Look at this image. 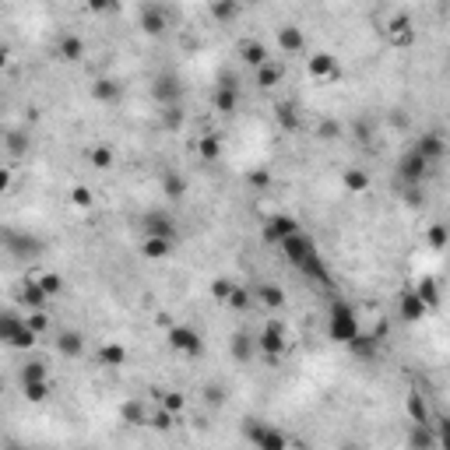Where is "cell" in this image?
Instances as JSON below:
<instances>
[{"label":"cell","instance_id":"1","mask_svg":"<svg viewBox=\"0 0 450 450\" xmlns=\"http://www.w3.org/2000/svg\"><path fill=\"white\" fill-rule=\"evenodd\" d=\"M282 254H285V260L289 264H295L303 275H313L317 282H327V271L320 267V257H317V247L310 243V239L303 236V232H292V236H285L282 239Z\"/></svg>","mask_w":450,"mask_h":450},{"label":"cell","instance_id":"2","mask_svg":"<svg viewBox=\"0 0 450 450\" xmlns=\"http://www.w3.org/2000/svg\"><path fill=\"white\" fill-rule=\"evenodd\" d=\"M0 338H4L11 348H32L39 341V331L28 324V317L21 320L18 313H4V320H0Z\"/></svg>","mask_w":450,"mask_h":450},{"label":"cell","instance_id":"3","mask_svg":"<svg viewBox=\"0 0 450 450\" xmlns=\"http://www.w3.org/2000/svg\"><path fill=\"white\" fill-rule=\"evenodd\" d=\"M363 331L359 327V317L352 313V306H345V303H335L331 306V320H327V338H335V341H341V345H352V338Z\"/></svg>","mask_w":450,"mask_h":450},{"label":"cell","instance_id":"4","mask_svg":"<svg viewBox=\"0 0 450 450\" xmlns=\"http://www.w3.org/2000/svg\"><path fill=\"white\" fill-rule=\"evenodd\" d=\"M380 32H383V39H387V43L398 46V49L415 43V25H412V18H405V14H391V18L383 21Z\"/></svg>","mask_w":450,"mask_h":450},{"label":"cell","instance_id":"5","mask_svg":"<svg viewBox=\"0 0 450 450\" xmlns=\"http://www.w3.org/2000/svg\"><path fill=\"white\" fill-rule=\"evenodd\" d=\"M426 172H429V159H426L423 152H415V148L398 162V176L405 179L408 187H418V183L426 179Z\"/></svg>","mask_w":450,"mask_h":450},{"label":"cell","instance_id":"6","mask_svg":"<svg viewBox=\"0 0 450 450\" xmlns=\"http://www.w3.org/2000/svg\"><path fill=\"white\" fill-rule=\"evenodd\" d=\"M257 348H260L267 359H278V355L285 352V324H278V320L267 324L264 331L257 335Z\"/></svg>","mask_w":450,"mask_h":450},{"label":"cell","instance_id":"7","mask_svg":"<svg viewBox=\"0 0 450 450\" xmlns=\"http://www.w3.org/2000/svg\"><path fill=\"white\" fill-rule=\"evenodd\" d=\"M306 67H310V78H317V81H338L341 78V67L331 53H313L306 60Z\"/></svg>","mask_w":450,"mask_h":450},{"label":"cell","instance_id":"8","mask_svg":"<svg viewBox=\"0 0 450 450\" xmlns=\"http://www.w3.org/2000/svg\"><path fill=\"white\" fill-rule=\"evenodd\" d=\"M169 348L183 352V355H201V338H197V331H190V327L169 324Z\"/></svg>","mask_w":450,"mask_h":450},{"label":"cell","instance_id":"9","mask_svg":"<svg viewBox=\"0 0 450 450\" xmlns=\"http://www.w3.org/2000/svg\"><path fill=\"white\" fill-rule=\"evenodd\" d=\"M398 313H401L408 324H415V320H423V317L429 313V306L423 303V295H418L415 289H408V292H401V299H398Z\"/></svg>","mask_w":450,"mask_h":450},{"label":"cell","instance_id":"10","mask_svg":"<svg viewBox=\"0 0 450 450\" xmlns=\"http://www.w3.org/2000/svg\"><path fill=\"white\" fill-rule=\"evenodd\" d=\"M239 60L257 71V67H264L271 56H267V46H264L260 39H243V43H239Z\"/></svg>","mask_w":450,"mask_h":450},{"label":"cell","instance_id":"11","mask_svg":"<svg viewBox=\"0 0 450 450\" xmlns=\"http://www.w3.org/2000/svg\"><path fill=\"white\" fill-rule=\"evenodd\" d=\"M292 232H299V222L292 215H275L271 222L264 225V239H271V243H282V239L292 236Z\"/></svg>","mask_w":450,"mask_h":450},{"label":"cell","instance_id":"12","mask_svg":"<svg viewBox=\"0 0 450 450\" xmlns=\"http://www.w3.org/2000/svg\"><path fill=\"white\" fill-rule=\"evenodd\" d=\"M172 243H176V239H166V236H144L141 257H148V260H166V257L172 254Z\"/></svg>","mask_w":450,"mask_h":450},{"label":"cell","instance_id":"13","mask_svg":"<svg viewBox=\"0 0 450 450\" xmlns=\"http://www.w3.org/2000/svg\"><path fill=\"white\" fill-rule=\"evenodd\" d=\"M141 28H144V36H162L166 28H169V18H166V11L162 8H144L141 11Z\"/></svg>","mask_w":450,"mask_h":450},{"label":"cell","instance_id":"14","mask_svg":"<svg viewBox=\"0 0 450 450\" xmlns=\"http://www.w3.org/2000/svg\"><path fill=\"white\" fill-rule=\"evenodd\" d=\"M56 56L64 60V64H78V60L85 56V43L78 36H60L56 39Z\"/></svg>","mask_w":450,"mask_h":450},{"label":"cell","instance_id":"15","mask_svg":"<svg viewBox=\"0 0 450 450\" xmlns=\"http://www.w3.org/2000/svg\"><path fill=\"white\" fill-rule=\"evenodd\" d=\"M21 303H25L28 310H46L49 292H46L39 282H25V285H21Z\"/></svg>","mask_w":450,"mask_h":450},{"label":"cell","instance_id":"16","mask_svg":"<svg viewBox=\"0 0 450 450\" xmlns=\"http://www.w3.org/2000/svg\"><path fill=\"white\" fill-rule=\"evenodd\" d=\"M250 440H254V447H264V450H282V447H289V440H285L282 433L264 429V426H254V429H250Z\"/></svg>","mask_w":450,"mask_h":450},{"label":"cell","instance_id":"17","mask_svg":"<svg viewBox=\"0 0 450 450\" xmlns=\"http://www.w3.org/2000/svg\"><path fill=\"white\" fill-rule=\"evenodd\" d=\"M56 348H60V355L78 359V355L85 352V338H81L78 331H60V335H56Z\"/></svg>","mask_w":450,"mask_h":450},{"label":"cell","instance_id":"18","mask_svg":"<svg viewBox=\"0 0 450 450\" xmlns=\"http://www.w3.org/2000/svg\"><path fill=\"white\" fill-rule=\"evenodd\" d=\"M278 46H282V53H299L306 46V39H303V32H299L295 25H282L278 28Z\"/></svg>","mask_w":450,"mask_h":450},{"label":"cell","instance_id":"19","mask_svg":"<svg viewBox=\"0 0 450 450\" xmlns=\"http://www.w3.org/2000/svg\"><path fill=\"white\" fill-rule=\"evenodd\" d=\"M341 183H345V190H348V194H366V190H370V172L352 166V169H345V172H341Z\"/></svg>","mask_w":450,"mask_h":450},{"label":"cell","instance_id":"20","mask_svg":"<svg viewBox=\"0 0 450 450\" xmlns=\"http://www.w3.org/2000/svg\"><path fill=\"white\" fill-rule=\"evenodd\" d=\"M415 152H423L429 162H436V159H443L447 144H443V137H440V134H423V137H418V144H415Z\"/></svg>","mask_w":450,"mask_h":450},{"label":"cell","instance_id":"21","mask_svg":"<svg viewBox=\"0 0 450 450\" xmlns=\"http://www.w3.org/2000/svg\"><path fill=\"white\" fill-rule=\"evenodd\" d=\"M197 155H201L204 162H218V159H222V137H218V134L197 137Z\"/></svg>","mask_w":450,"mask_h":450},{"label":"cell","instance_id":"22","mask_svg":"<svg viewBox=\"0 0 450 450\" xmlns=\"http://www.w3.org/2000/svg\"><path fill=\"white\" fill-rule=\"evenodd\" d=\"M144 232H148V236L176 239V225H172V218H166V215H148V218H144Z\"/></svg>","mask_w":450,"mask_h":450},{"label":"cell","instance_id":"23","mask_svg":"<svg viewBox=\"0 0 450 450\" xmlns=\"http://www.w3.org/2000/svg\"><path fill=\"white\" fill-rule=\"evenodd\" d=\"M254 335H243V331H239V335H232V359H236V363H250V359H254Z\"/></svg>","mask_w":450,"mask_h":450},{"label":"cell","instance_id":"24","mask_svg":"<svg viewBox=\"0 0 450 450\" xmlns=\"http://www.w3.org/2000/svg\"><path fill=\"white\" fill-rule=\"evenodd\" d=\"M85 159H88V166H92V169H109L113 166V148L109 144H92L85 152Z\"/></svg>","mask_w":450,"mask_h":450},{"label":"cell","instance_id":"25","mask_svg":"<svg viewBox=\"0 0 450 450\" xmlns=\"http://www.w3.org/2000/svg\"><path fill=\"white\" fill-rule=\"evenodd\" d=\"M254 81H257V88H264V92H267V88H275V85L282 81V67L267 60L264 67H257V78H254Z\"/></svg>","mask_w":450,"mask_h":450},{"label":"cell","instance_id":"26","mask_svg":"<svg viewBox=\"0 0 450 450\" xmlns=\"http://www.w3.org/2000/svg\"><path fill=\"white\" fill-rule=\"evenodd\" d=\"M155 99H159L162 106H176V102H179V85H176L172 78H162V81L155 85Z\"/></svg>","mask_w":450,"mask_h":450},{"label":"cell","instance_id":"27","mask_svg":"<svg viewBox=\"0 0 450 450\" xmlns=\"http://www.w3.org/2000/svg\"><path fill=\"white\" fill-rule=\"evenodd\" d=\"M426 243H429L433 250H443V247H450V225H443V222H433V225L426 229Z\"/></svg>","mask_w":450,"mask_h":450},{"label":"cell","instance_id":"28","mask_svg":"<svg viewBox=\"0 0 450 450\" xmlns=\"http://www.w3.org/2000/svg\"><path fill=\"white\" fill-rule=\"evenodd\" d=\"M236 106H239L236 88H229V85H218V92H215V109H218V113H236Z\"/></svg>","mask_w":450,"mask_h":450},{"label":"cell","instance_id":"29","mask_svg":"<svg viewBox=\"0 0 450 450\" xmlns=\"http://www.w3.org/2000/svg\"><path fill=\"white\" fill-rule=\"evenodd\" d=\"M257 295H260V303H264L267 310H282V306H285V292H282L278 285H260Z\"/></svg>","mask_w":450,"mask_h":450},{"label":"cell","instance_id":"30","mask_svg":"<svg viewBox=\"0 0 450 450\" xmlns=\"http://www.w3.org/2000/svg\"><path fill=\"white\" fill-rule=\"evenodd\" d=\"M21 387H25V398L32 405H43L49 398V383L46 380H21Z\"/></svg>","mask_w":450,"mask_h":450},{"label":"cell","instance_id":"31","mask_svg":"<svg viewBox=\"0 0 450 450\" xmlns=\"http://www.w3.org/2000/svg\"><path fill=\"white\" fill-rule=\"evenodd\" d=\"M348 348H352L359 359H373V352H376V338H373L370 331H366V335L359 331V335L352 338V345H348Z\"/></svg>","mask_w":450,"mask_h":450},{"label":"cell","instance_id":"32","mask_svg":"<svg viewBox=\"0 0 450 450\" xmlns=\"http://www.w3.org/2000/svg\"><path fill=\"white\" fill-rule=\"evenodd\" d=\"M239 0H212V14H215V21H232L236 14H239Z\"/></svg>","mask_w":450,"mask_h":450},{"label":"cell","instance_id":"33","mask_svg":"<svg viewBox=\"0 0 450 450\" xmlns=\"http://www.w3.org/2000/svg\"><path fill=\"white\" fill-rule=\"evenodd\" d=\"M408 415H412V423H429V405L423 401V394H408Z\"/></svg>","mask_w":450,"mask_h":450},{"label":"cell","instance_id":"34","mask_svg":"<svg viewBox=\"0 0 450 450\" xmlns=\"http://www.w3.org/2000/svg\"><path fill=\"white\" fill-rule=\"evenodd\" d=\"M92 95H95L99 102H116V99H120V88H116L109 78H99V81L92 85Z\"/></svg>","mask_w":450,"mask_h":450},{"label":"cell","instance_id":"35","mask_svg":"<svg viewBox=\"0 0 450 450\" xmlns=\"http://www.w3.org/2000/svg\"><path fill=\"white\" fill-rule=\"evenodd\" d=\"M415 292H418V295H423V303H426L429 310H436V306H440V289H436V282H429V278H423V282H418V285H415Z\"/></svg>","mask_w":450,"mask_h":450},{"label":"cell","instance_id":"36","mask_svg":"<svg viewBox=\"0 0 450 450\" xmlns=\"http://www.w3.org/2000/svg\"><path fill=\"white\" fill-rule=\"evenodd\" d=\"M162 190L172 197V201H179V197H183L187 194V183H183V176H176V172H166L162 176Z\"/></svg>","mask_w":450,"mask_h":450},{"label":"cell","instance_id":"37","mask_svg":"<svg viewBox=\"0 0 450 450\" xmlns=\"http://www.w3.org/2000/svg\"><path fill=\"white\" fill-rule=\"evenodd\" d=\"M99 359H102L106 366H124L127 363V352H124V345H102Z\"/></svg>","mask_w":450,"mask_h":450},{"label":"cell","instance_id":"38","mask_svg":"<svg viewBox=\"0 0 450 450\" xmlns=\"http://www.w3.org/2000/svg\"><path fill=\"white\" fill-rule=\"evenodd\" d=\"M275 113H278V124H282L285 131H295V127H299V116H295V106H292V102H278Z\"/></svg>","mask_w":450,"mask_h":450},{"label":"cell","instance_id":"39","mask_svg":"<svg viewBox=\"0 0 450 450\" xmlns=\"http://www.w3.org/2000/svg\"><path fill=\"white\" fill-rule=\"evenodd\" d=\"M162 124H166L169 131L183 127V109H179V102H176V106H162Z\"/></svg>","mask_w":450,"mask_h":450},{"label":"cell","instance_id":"40","mask_svg":"<svg viewBox=\"0 0 450 450\" xmlns=\"http://www.w3.org/2000/svg\"><path fill=\"white\" fill-rule=\"evenodd\" d=\"M232 289H236V282H232V278H215V282H212V295L218 299V303H229Z\"/></svg>","mask_w":450,"mask_h":450},{"label":"cell","instance_id":"41","mask_svg":"<svg viewBox=\"0 0 450 450\" xmlns=\"http://www.w3.org/2000/svg\"><path fill=\"white\" fill-rule=\"evenodd\" d=\"M225 306H229V310H247V306H250V292H247L243 285H236V289H232V295H229V303H225Z\"/></svg>","mask_w":450,"mask_h":450},{"label":"cell","instance_id":"42","mask_svg":"<svg viewBox=\"0 0 450 450\" xmlns=\"http://www.w3.org/2000/svg\"><path fill=\"white\" fill-rule=\"evenodd\" d=\"M36 282H39V285H43V289L49 292V299H53V295H60V289H64V278H60V275H53V271L39 275Z\"/></svg>","mask_w":450,"mask_h":450},{"label":"cell","instance_id":"43","mask_svg":"<svg viewBox=\"0 0 450 450\" xmlns=\"http://www.w3.org/2000/svg\"><path fill=\"white\" fill-rule=\"evenodd\" d=\"M120 415H124V423H144V418H148V415H144V405H141V401H127V405H124V412H120Z\"/></svg>","mask_w":450,"mask_h":450},{"label":"cell","instance_id":"44","mask_svg":"<svg viewBox=\"0 0 450 450\" xmlns=\"http://www.w3.org/2000/svg\"><path fill=\"white\" fill-rule=\"evenodd\" d=\"M247 183L257 187V190H264L267 183H271V172H267V169H254V172H247Z\"/></svg>","mask_w":450,"mask_h":450},{"label":"cell","instance_id":"45","mask_svg":"<svg viewBox=\"0 0 450 450\" xmlns=\"http://www.w3.org/2000/svg\"><path fill=\"white\" fill-rule=\"evenodd\" d=\"M71 204L74 207H92V190H88V187H74L71 190Z\"/></svg>","mask_w":450,"mask_h":450},{"label":"cell","instance_id":"46","mask_svg":"<svg viewBox=\"0 0 450 450\" xmlns=\"http://www.w3.org/2000/svg\"><path fill=\"white\" fill-rule=\"evenodd\" d=\"M172 423H176V412H169V408H162V412L152 415V426H155V429H169Z\"/></svg>","mask_w":450,"mask_h":450},{"label":"cell","instance_id":"47","mask_svg":"<svg viewBox=\"0 0 450 450\" xmlns=\"http://www.w3.org/2000/svg\"><path fill=\"white\" fill-rule=\"evenodd\" d=\"M159 401H162V408H169V412H183V394H176V391L159 394Z\"/></svg>","mask_w":450,"mask_h":450},{"label":"cell","instance_id":"48","mask_svg":"<svg viewBox=\"0 0 450 450\" xmlns=\"http://www.w3.org/2000/svg\"><path fill=\"white\" fill-rule=\"evenodd\" d=\"M85 8L95 14H109V11H116V0H85Z\"/></svg>","mask_w":450,"mask_h":450},{"label":"cell","instance_id":"49","mask_svg":"<svg viewBox=\"0 0 450 450\" xmlns=\"http://www.w3.org/2000/svg\"><path fill=\"white\" fill-rule=\"evenodd\" d=\"M21 380H46V366L43 363H28L21 370Z\"/></svg>","mask_w":450,"mask_h":450},{"label":"cell","instance_id":"50","mask_svg":"<svg viewBox=\"0 0 450 450\" xmlns=\"http://www.w3.org/2000/svg\"><path fill=\"white\" fill-rule=\"evenodd\" d=\"M320 137H324V141L341 137V124H335V120H327V124H320Z\"/></svg>","mask_w":450,"mask_h":450},{"label":"cell","instance_id":"51","mask_svg":"<svg viewBox=\"0 0 450 450\" xmlns=\"http://www.w3.org/2000/svg\"><path fill=\"white\" fill-rule=\"evenodd\" d=\"M440 447H450V423L440 426Z\"/></svg>","mask_w":450,"mask_h":450},{"label":"cell","instance_id":"52","mask_svg":"<svg viewBox=\"0 0 450 450\" xmlns=\"http://www.w3.org/2000/svg\"><path fill=\"white\" fill-rule=\"evenodd\" d=\"M239 4H247V8H254V4H260V0H239Z\"/></svg>","mask_w":450,"mask_h":450}]
</instances>
